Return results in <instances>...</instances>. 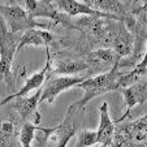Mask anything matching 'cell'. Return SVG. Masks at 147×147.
Segmentation results:
<instances>
[{
  "mask_svg": "<svg viewBox=\"0 0 147 147\" xmlns=\"http://www.w3.org/2000/svg\"><path fill=\"white\" fill-rule=\"evenodd\" d=\"M87 3L96 11L108 14L112 20L125 21L128 17L124 4L119 0H87Z\"/></svg>",
  "mask_w": 147,
  "mask_h": 147,
  "instance_id": "17",
  "label": "cell"
},
{
  "mask_svg": "<svg viewBox=\"0 0 147 147\" xmlns=\"http://www.w3.org/2000/svg\"><path fill=\"white\" fill-rule=\"evenodd\" d=\"M73 112H67L65 119L52 128H40L36 126V130L43 136L36 137V146H53V147H65L69 141L77 133V126L73 121Z\"/></svg>",
  "mask_w": 147,
  "mask_h": 147,
  "instance_id": "2",
  "label": "cell"
},
{
  "mask_svg": "<svg viewBox=\"0 0 147 147\" xmlns=\"http://www.w3.org/2000/svg\"><path fill=\"white\" fill-rule=\"evenodd\" d=\"M0 17L12 34L22 33L36 26H45L43 24L35 22L26 9L18 4H0Z\"/></svg>",
  "mask_w": 147,
  "mask_h": 147,
  "instance_id": "3",
  "label": "cell"
},
{
  "mask_svg": "<svg viewBox=\"0 0 147 147\" xmlns=\"http://www.w3.org/2000/svg\"><path fill=\"white\" fill-rule=\"evenodd\" d=\"M124 95V99L125 103H126V112L122 115L120 119L116 120V122H120L125 119L130 113V111L133 109V107H136L137 104H141L143 106L144 102H146V98H147V82H146V78L144 80H141L138 82L133 83L130 86H126V87H122L120 89Z\"/></svg>",
  "mask_w": 147,
  "mask_h": 147,
  "instance_id": "10",
  "label": "cell"
},
{
  "mask_svg": "<svg viewBox=\"0 0 147 147\" xmlns=\"http://www.w3.org/2000/svg\"><path fill=\"white\" fill-rule=\"evenodd\" d=\"M82 1H85V3H86V4H89V3H87V0H82ZM89 5H90V4H89Z\"/></svg>",
  "mask_w": 147,
  "mask_h": 147,
  "instance_id": "23",
  "label": "cell"
},
{
  "mask_svg": "<svg viewBox=\"0 0 147 147\" xmlns=\"http://www.w3.org/2000/svg\"><path fill=\"white\" fill-rule=\"evenodd\" d=\"M86 61L90 67V70L95 69L104 73L108 72L116 64H119L120 56L112 48H99V50L90 52Z\"/></svg>",
  "mask_w": 147,
  "mask_h": 147,
  "instance_id": "11",
  "label": "cell"
},
{
  "mask_svg": "<svg viewBox=\"0 0 147 147\" xmlns=\"http://www.w3.org/2000/svg\"><path fill=\"white\" fill-rule=\"evenodd\" d=\"M86 77H89V76H61V77L50 80L45 89H42L40 103L47 102L48 104H53L56 98L61 92L67 91L70 87L77 86L78 83L82 82Z\"/></svg>",
  "mask_w": 147,
  "mask_h": 147,
  "instance_id": "8",
  "label": "cell"
},
{
  "mask_svg": "<svg viewBox=\"0 0 147 147\" xmlns=\"http://www.w3.org/2000/svg\"><path fill=\"white\" fill-rule=\"evenodd\" d=\"M96 144V131L95 130H81L77 136L76 147H86Z\"/></svg>",
  "mask_w": 147,
  "mask_h": 147,
  "instance_id": "21",
  "label": "cell"
},
{
  "mask_svg": "<svg viewBox=\"0 0 147 147\" xmlns=\"http://www.w3.org/2000/svg\"><path fill=\"white\" fill-rule=\"evenodd\" d=\"M90 70V67L86 60H77V59H55L52 60L51 56L50 72L53 74H78V73Z\"/></svg>",
  "mask_w": 147,
  "mask_h": 147,
  "instance_id": "15",
  "label": "cell"
},
{
  "mask_svg": "<svg viewBox=\"0 0 147 147\" xmlns=\"http://www.w3.org/2000/svg\"><path fill=\"white\" fill-rule=\"evenodd\" d=\"M144 78H146V53H143L141 61L134 65L130 72L121 73L119 81H117V86H119L120 90L122 87L130 86V85H133V83L138 82L141 80H144Z\"/></svg>",
  "mask_w": 147,
  "mask_h": 147,
  "instance_id": "18",
  "label": "cell"
},
{
  "mask_svg": "<svg viewBox=\"0 0 147 147\" xmlns=\"http://www.w3.org/2000/svg\"><path fill=\"white\" fill-rule=\"evenodd\" d=\"M17 34H12L5 22L0 21V77L5 81L12 77V64L17 53Z\"/></svg>",
  "mask_w": 147,
  "mask_h": 147,
  "instance_id": "4",
  "label": "cell"
},
{
  "mask_svg": "<svg viewBox=\"0 0 147 147\" xmlns=\"http://www.w3.org/2000/svg\"><path fill=\"white\" fill-rule=\"evenodd\" d=\"M4 1L8 4H17V3H22L24 0H4Z\"/></svg>",
  "mask_w": 147,
  "mask_h": 147,
  "instance_id": "22",
  "label": "cell"
},
{
  "mask_svg": "<svg viewBox=\"0 0 147 147\" xmlns=\"http://www.w3.org/2000/svg\"><path fill=\"white\" fill-rule=\"evenodd\" d=\"M99 113H100V121H99V128L96 130V144L112 146V138H113L116 126H115V122L112 121L111 116H109V108L107 102H103L100 104Z\"/></svg>",
  "mask_w": 147,
  "mask_h": 147,
  "instance_id": "12",
  "label": "cell"
},
{
  "mask_svg": "<svg viewBox=\"0 0 147 147\" xmlns=\"http://www.w3.org/2000/svg\"><path fill=\"white\" fill-rule=\"evenodd\" d=\"M122 22L124 21H121V24L119 25V31L111 40L112 50L120 56V59L130 57L134 50V36Z\"/></svg>",
  "mask_w": 147,
  "mask_h": 147,
  "instance_id": "16",
  "label": "cell"
},
{
  "mask_svg": "<svg viewBox=\"0 0 147 147\" xmlns=\"http://www.w3.org/2000/svg\"><path fill=\"white\" fill-rule=\"evenodd\" d=\"M46 51H47V61H46V65L43 67V69H40L39 72L34 73L33 76H30L29 78H26L25 83L22 85V87L18 90L17 92H14L13 95H8L5 99H3L0 102V107L5 106L7 103H9L12 99L18 96H26L29 92H31L33 90H36L39 87L43 86V83L46 81V77H47L48 72H50V67H51V52H50V47H46Z\"/></svg>",
  "mask_w": 147,
  "mask_h": 147,
  "instance_id": "9",
  "label": "cell"
},
{
  "mask_svg": "<svg viewBox=\"0 0 147 147\" xmlns=\"http://www.w3.org/2000/svg\"><path fill=\"white\" fill-rule=\"evenodd\" d=\"M25 9L33 18L45 17L52 20L55 24H65L68 25V17L64 12H61L53 0H24Z\"/></svg>",
  "mask_w": 147,
  "mask_h": 147,
  "instance_id": "6",
  "label": "cell"
},
{
  "mask_svg": "<svg viewBox=\"0 0 147 147\" xmlns=\"http://www.w3.org/2000/svg\"><path fill=\"white\" fill-rule=\"evenodd\" d=\"M18 126L14 121L8 119L0 120V144H12L18 138Z\"/></svg>",
  "mask_w": 147,
  "mask_h": 147,
  "instance_id": "19",
  "label": "cell"
},
{
  "mask_svg": "<svg viewBox=\"0 0 147 147\" xmlns=\"http://www.w3.org/2000/svg\"><path fill=\"white\" fill-rule=\"evenodd\" d=\"M121 72H120L119 64L112 67L108 72L100 73L94 77H86L82 82L77 85V87L83 90V96L80 100L74 102L72 106L67 108V112H78V111H85V106L90 100L94 98L100 96L103 94L119 90L117 86V81H119Z\"/></svg>",
  "mask_w": 147,
  "mask_h": 147,
  "instance_id": "1",
  "label": "cell"
},
{
  "mask_svg": "<svg viewBox=\"0 0 147 147\" xmlns=\"http://www.w3.org/2000/svg\"><path fill=\"white\" fill-rule=\"evenodd\" d=\"M35 131H36L35 124L31 121H25L22 128L18 131V143L22 144L24 147H30V144L35 139Z\"/></svg>",
  "mask_w": 147,
  "mask_h": 147,
  "instance_id": "20",
  "label": "cell"
},
{
  "mask_svg": "<svg viewBox=\"0 0 147 147\" xmlns=\"http://www.w3.org/2000/svg\"><path fill=\"white\" fill-rule=\"evenodd\" d=\"M55 39L52 33L47 30H39V29H29L24 31V34L18 38V45H17V52L28 46H35V47H48Z\"/></svg>",
  "mask_w": 147,
  "mask_h": 147,
  "instance_id": "14",
  "label": "cell"
},
{
  "mask_svg": "<svg viewBox=\"0 0 147 147\" xmlns=\"http://www.w3.org/2000/svg\"><path fill=\"white\" fill-rule=\"evenodd\" d=\"M53 1L56 3V5L59 7V9L61 12H64L69 17L85 14V16H91V17H107V18H111L108 14L102 13V12L96 11L95 8H92L91 5L82 3L80 0H53Z\"/></svg>",
  "mask_w": 147,
  "mask_h": 147,
  "instance_id": "13",
  "label": "cell"
},
{
  "mask_svg": "<svg viewBox=\"0 0 147 147\" xmlns=\"http://www.w3.org/2000/svg\"><path fill=\"white\" fill-rule=\"evenodd\" d=\"M42 89H36V92L30 96H18L11 100V106L13 109H16L18 116L25 121H31L34 124H39L42 120V116L38 111L39 103H40Z\"/></svg>",
  "mask_w": 147,
  "mask_h": 147,
  "instance_id": "7",
  "label": "cell"
},
{
  "mask_svg": "<svg viewBox=\"0 0 147 147\" xmlns=\"http://www.w3.org/2000/svg\"><path fill=\"white\" fill-rule=\"evenodd\" d=\"M146 116L115 129L112 146H131L146 142Z\"/></svg>",
  "mask_w": 147,
  "mask_h": 147,
  "instance_id": "5",
  "label": "cell"
}]
</instances>
